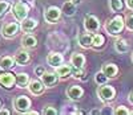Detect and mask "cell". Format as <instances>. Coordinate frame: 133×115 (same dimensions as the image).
<instances>
[{
  "label": "cell",
  "instance_id": "6da1fadb",
  "mask_svg": "<svg viewBox=\"0 0 133 115\" xmlns=\"http://www.w3.org/2000/svg\"><path fill=\"white\" fill-rule=\"evenodd\" d=\"M124 27H125V20L123 19V16H115L113 19L107 21L105 30L110 36H117V34H120L123 32Z\"/></svg>",
  "mask_w": 133,
  "mask_h": 115
},
{
  "label": "cell",
  "instance_id": "7a4b0ae2",
  "mask_svg": "<svg viewBox=\"0 0 133 115\" xmlns=\"http://www.w3.org/2000/svg\"><path fill=\"white\" fill-rule=\"evenodd\" d=\"M97 95L98 98L104 101V102H109V101H113L115 97H116V90L113 86L110 85H100V87L97 89Z\"/></svg>",
  "mask_w": 133,
  "mask_h": 115
},
{
  "label": "cell",
  "instance_id": "3957f363",
  "mask_svg": "<svg viewBox=\"0 0 133 115\" xmlns=\"http://www.w3.org/2000/svg\"><path fill=\"white\" fill-rule=\"evenodd\" d=\"M12 12H14L15 17H16L19 21H23V20L27 19V16H28L29 7H28V4H25V3H23V2H17V3L12 7Z\"/></svg>",
  "mask_w": 133,
  "mask_h": 115
},
{
  "label": "cell",
  "instance_id": "277c9868",
  "mask_svg": "<svg viewBox=\"0 0 133 115\" xmlns=\"http://www.w3.org/2000/svg\"><path fill=\"white\" fill-rule=\"evenodd\" d=\"M84 28L87 32H91V33H96L100 29V21L96 16L93 15H87L84 17Z\"/></svg>",
  "mask_w": 133,
  "mask_h": 115
},
{
  "label": "cell",
  "instance_id": "5b68a950",
  "mask_svg": "<svg viewBox=\"0 0 133 115\" xmlns=\"http://www.w3.org/2000/svg\"><path fill=\"white\" fill-rule=\"evenodd\" d=\"M61 12L63 11L57 7H49L45 12H44V19H45V21H48L49 24H53V22H56L60 19Z\"/></svg>",
  "mask_w": 133,
  "mask_h": 115
},
{
  "label": "cell",
  "instance_id": "8992f818",
  "mask_svg": "<svg viewBox=\"0 0 133 115\" xmlns=\"http://www.w3.org/2000/svg\"><path fill=\"white\" fill-rule=\"evenodd\" d=\"M15 109L19 111V112H27L28 111V109L31 107V99L28 98V97H25V95H20V97H17L16 99H15Z\"/></svg>",
  "mask_w": 133,
  "mask_h": 115
},
{
  "label": "cell",
  "instance_id": "52a82bcc",
  "mask_svg": "<svg viewBox=\"0 0 133 115\" xmlns=\"http://www.w3.org/2000/svg\"><path fill=\"white\" fill-rule=\"evenodd\" d=\"M20 27L21 25H19L17 22H7L5 25H3V28H2V33H3V36H5V37H8V39H11V37H15L16 34H17V32H19V29H20Z\"/></svg>",
  "mask_w": 133,
  "mask_h": 115
},
{
  "label": "cell",
  "instance_id": "ba28073f",
  "mask_svg": "<svg viewBox=\"0 0 133 115\" xmlns=\"http://www.w3.org/2000/svg\"><path fill=\"white\" fill-rule=\"evenodd\" d=\"M40 79L43 81V83L45 85V87H53L59 81V75L56 73H51V72H45L41 77Z\"/></svg>",
  "mask_w": 133,
  "mask_h": 115
},
{
  "label": "cell",
  "instance_id": "9c48e42d",
  "mask_svg": "<svg viewBox=\"0 0 133 115\" xmlns=\"http://www.w3.org/2000/svg\"><path fill=\"white\" fill-rule=\"evenodd\" d=\"M16 83V75L12 73H2L0 74V85L5 89H11Z\"/></svg>",
  "mask_w": 133,
  "mask_h": 115
},
{
  "label": "cell",
  "instance_id": "30bf717a",
  "mask_svg": "<svg viewBox=\"0 0 133 115\" xmlns=\"http://www.w3.org/2000/svg\"><path fill=\"white\" fill-rule=\"evenodd\" d=\"M84 94V90L81 86H77V85H72L71 87H68L66 90V97H68L71 101H79Z\"/></svg>",
  "mask_w": 133,
  "mask_h": 115
},
{
  "label": "cell",
  "instance_id": "8fae6325",
  "mask_svg": "<svg viewBox=\"0 0 133 115\" xmlns=\"http://www.w3.org/2000/svg\"><path fill=\"white\" fill-rule=\"evenodd\" d=\"M44 86L45 85L43 83L41 79H32V81H29V83H28V90L33 95H40L44 91Z\"/></svg>",
  "mask_w": 133,
  "mask_h": 115
},
{
  "label": "cell",
  "instance_id": "7c38bea8",
  "mask_svg": "<svg viewBox=\"0 0 133 115\" xmlns=\"http://www.w3.org/2000/svg\"><path fill=\"white\" fill-rule=\"evenodd\" d=\"M63 62H64V57L60 53H57V52H52L47 57V64L51 65V66H53V67H57Z\"/></svg>",
  "mask_w": 133,
  "mask_h": 115
},
{
  "label": "cell",
  "instance_id": "4fadbf2b",
  "mask_svg": "<svg viewBox=\"0 0 133 115\" xmlns=\"http://www.w3.org/2000/svg\"><path fill=\"white\" fill-rule=\"evenodd\" d=\"M16 64L15 57H11V56H2L0 57V69L3 70H9L12 69Z\"/></svg>",
  "mask_w": 133,
  "mask_h": 115
},
{
  "label": "cell",
  "instance_id": "5bb4252c",
  "mask_svg": "<svg viewBox=\"0 0 133 115\" xmlns=\"http://www.w3.org/2000/svg\"><path fill=\"white\" fill-rule=\"evenodd\" d=\"M79 44H80V47H83L85 49L91 48L92 44H93V36L91 34V32L80 34V36H79Z\"/></svg>",
  "mask_w": 133,
  "mask_h": 115
},
{
  "label": "cell",
  "instance_id": "9a60e30c",
  "mask_svg": "<svg viewBox=\"0 0 133 115\" xmlns=\"http://www.w3.org/2000/svg\"><path fill=\"white\" fill-rule=\"evenodd\" d=\"M101 70L104 72V74H105L108 78H113V77H116L117 73H118V67H117L115 64H105V65H103Z\"/></svg>",
  "mask_w": 133,
  "mask_h": 115
},
{
  "label": "cell",
  "instance_id": "2e32d148",
  "mask_svg": "<svg viewBox=\"0 0 133 115\" xmlns=\"http://www.w3.org/2000/svg\"><path fill=\"white\" fill-rule=\"evenodd\" d=\"M21 45H23L24 48H35L37 45V39L33 36V34H25V36H23V39H21Z\"/></svg>",
  "mask_w": 133,
  "mask_h": 115
},
{
  "label": "cell",
  "instance_id": "e0dca14e",
  "mask_svg": "<svg viewBox=\"0 0 133 115\" xmlns=\"http://www.w3.org/2000/svg\"><path fill=\"white\" fill-rule=\"evenodd\" d=\"M15 60H16V64L19 65H25L29 62L31 57H29V53L25 50H17L15 54Z\"/></svg>",
  "mask_w": 133,
  "mask_h": 115
},
{
  "label": "cell",
  "instance_id": "ac0fdd59",
  "mask_svg": "<svg viewBox=\"0 0 133 115\" xmlns=\"http://www.w3.org/2000/svg\"><path fill=\"white\" fill-rule=\"evenodd\" d=\"M71 64L75 67H84L85 65V57L81 53H73L71 57Z\"/></svg>",
  "mask_w": 133,
  "mask_h": 115
},
{
  "label": "cell",
  "instance_id": "d6986e66",
  "mask_svg": "<svg viewBox=\"0 0 133 115\" xmlns=\"http://www.w3.org/2000/svg\"><path fill=\"white\" fill-rule=\"evenodd\" d=\"M36 27H37V21L35 19L27 17V19H24L23 21H21V29H23L24 32H31V30L35 29Z\"/></svg>",
  "mask_w": 133,
  "mask_h": 115
},
{
  "label": "cell",
  "instance_id": "ffe728a7",
  "mask_svg": "<svg viewBox=\"0 0 133 115\" xmlns=\"http://www.w3.org/2000/svg\"><path fill=\"white\" fill-rule=\"evenodd\" d=\"M56 74L60 77V78H65L72 74V66L71 65H59L56 67Z\"/></svg>",
  "mask_w": 133,
  "mask_h": 115
},
{
  "label": "cell",
  "instance_id": "44dd1931",
  "mask_svg": "<svg viewBox=\"0 0 133 115\" xmlns=\"http://www.w3.org/2000/svg\"><path fill=\"white\" fill-rule=\"evenodd\" d=\"M115 49L118 53H127L129 50V44L124 39H118L115 41Z\"/></svg>",
  "mask_w": 133,
  "mask_h": 115
},
{
  "label": "cell",
  "instance_id": "7402d4cb",
  "mask_svg": "<svg viewBox=\"0 0 133 115\" xmlns=\"http://www.w3.org/2000/svg\"><path fill=\"white\" fill-rule=\"evenodd\" d=\"M29 77L27 73H17L16 74V85L19 87H28Z\"/></svg>",
  "mask_w": 133,
  "mask_h": 115
},
{
  "label": "cell",
  "instance_id": "603a6c76",
  "mask_svg": "<svg viewBox=\"0 0 133 115\" xmlns=\"http://www.w3.org/2000/svg\"><path fill=\"white\" fill-rule=\"evenodd\" d=\"M61 11H63V13H64L65 16L71 17V16H73V15L76 13V5H75L73 2H66V3H64Z\"/></svg>",
  "mask_w": 133,
  "mask_h": 115
},
{
  "label": "cell",
  "instance_id": "cb8c5ba5",
  "mask_svg": "<svg viewBox=\"0 0 133 115\" xmlns=\"http://www.w3.org/2000/svg\"><path fill=\"white\" fill-rule=\"evenodd\" d=\"M109 5L113 12H120L124 8V2L123 0H109Z\"/></svg>",
  "mask_w": 133,
  "mask_h": 115
},
{
  "label": "cell",
  "instance_id": "d4e9b609",
  "mask_svg": "<svg viewBox=\"0 0 133 115\" xmlns=\"http://www.w3.org/2000/svg\"><path fill=\"white\" fill-rule=\"evenodd\" d=\"M104 42H105L104 36H103V34H100V33H97V34H95V36H93V44H92V47L93 48H101L103 45H104Z\"/></svg>",
  "mask_w": 133,
  "mask_h": 115
},
{
  "label": "cell",
  "instance_id": "484cf974",
  "mask_svg": "<svg viewBox=\"0 0 133 115\" xmlns=\"http://www.w3.org/2000/svg\"><path fill=\"white\" fill-rule=\"evenodd\" d=\"M108 77L104 74V72L101 70V72H98V73H96V75H95V82L100 86V85H104V83H107V81H108Z\"/></svg>",
  "mask_w": 133,
  "mask_h": 115
},
{
  "label": "cell",
  "instance_id": "4316f807",
  "mask_svg": "<svg viewBox=\"0 0 133 115\" xmlns=\"http://www.w3.org/2000/svg\"><path fill=\"white\" fill-rule=\"evenodd\" d=\"M72 75L75 78H83V79H85V77H83V75H85L83 67H75V66H72Z\"/></svg>",
  "mask_w": 133,
  "mask_h": 115
},
{
  "label": "cell",
  "instance_id": "83f0119b",
  "mask_svg": "<svg viewBox=\"0 0 133 115\" xmlns=\"http://www.w3.org/2000/svg\"><path fill=\"white\" fill-rule=\"evenodd\" d=\"M11 7V4L8 2H5V0H3V2H0V20H2L5 15V12L8 11V8Z\"/></svg>",
  "mask_w": 133,
  "mask_h": 115
},
{
  "label": "cell",
  "instance_id": "f1b7e54d",
  "mask_svg": "<svg viewBox=\"0 0 133 115\" xmlns=\"http://www.w3.org/2000/svg\"><path fill=\"white\" fill-rule=\"evenodd\" d=\"M129 114H132V111H129L125 106H118L115 110V115H129Z\"/></svg>",
  "mask_w": 133,
  "mask_h": 115
},
{
  "label": "cell",
  "instance_id": "f546056e",
  "mask_svg": "<svg viewBox=\"0 0 133 115\" xmlns=\"http://www.w3.org/2000/svg\"><path fill=\"white\" fill-rule=\"evenodd\" d=\"M125 27L129 30H133V15H128L125 17Z\"/></svg>",
  "mask_w": 133,
  "mask_h": 115
},
{
  "label": "cell",
  "instance_id": "4dcf8cb0",
  "mask_svg": "<svg viewBox=\"0 0 133 115\" xmlns=\"http://www.w3.org/2000/svg\"><path fill=\"white\" fill-rule=\"evenodd\" d=\"M43 114L44 115H56L57 114V110L55 109V107H52V106H48V107H45L43 110Z\"/></svg>",
  "mask_w": 133,
  "mask_h": 115
},
{
  "label": "cell",
  "instance_id": "1f68e13d",
  "mask_svg": "<svg viewBox=\"0 0 133 115\" xmlns=\"http://www.w3.org/2000/svg\"><path fill=\"white\" fill-rule=\"evenodd\" d=\"M44 73H45V69H44L43 66H37V67L35 69V74L39 75V77H41Z\"/></svg>",
  "mask_w": 133,
  "mask_h": 115
},
{
  "label": "cell",
  "instance_id": "d6a6232c",
  "mask_svg": "<svg viewBox=\"0 0 133 115\" xmlns=\"http://www.w3.org/2000/svg\"><path fill=\"white\" fill-rule=\"evenodd\" d=\"M127 5H128V8L133 9V0H127Z\"/></svg>",
  "mask_w": 133,
  "mask_h": 115
},
{
  "label": "cell",
  "instance_id": "836d02e7",
  "mask_svg": "<svg viewBox=\"0 0 133 115\" xmlns=\"http://www.w3.org/2000/svg\"><path fill=\"white\" fill-rule=\"evenodd\" d=\"M11 112L8 111V110H5V109H3V110H0V115H9Z\"/></svg>",
  "mask_w": 133,
  "mask_h": 115
},
{
  "label": "cell",
  "instance_id": "e575fe53",
  "mask_svg": "<svg viewBox=\"0 0 133 115\" xmlns=\"http://www.w3.org/2000/svg\"><path fill=\"white\" fill-rule=\"evenodd\" d=\"M128 99H129V102L132 103V105H133V93H130L129 94V97H128Z\"/></svg>",
  "mask_w": 133,
  "mask_h": 115
},
{
  "label": "cell",
  "instance_id": "d590c367",
  "mask_svg": "<svg viewBox=\"0 0 133 115\" xmlns=\"http://www.w3.org/2000/svg\"><path fill=\"white\" fill-rule=\"evenodd\" d=\"M25 114H35V115H36V114H37V111H27Z\"/></svg>",
  "mask_w": 133,
  "mask_h": 115
},
{
  "label": "cell",
  "instance_id": "8d00e7d4",
  "mask_svg": "<svg viewBox=\"0 0 133 115\" xmlns=\"http://www.w3.org/2000/svg\"><path fill=\"white\" fill-rule=\"evenodd\" d=\"M71 2H73V3L76 4V3H79V0H71Z\"/></svg>",
  "mask_w": 133,
  "mask_h": 115
},
{
  "label": "cell",
  "instance_id": "74e56055",
  "mask_svg": "<svg viewBox=\"0 0 133 115\" xmlns=\"http://www.w3.org/2000/svg\"><path fill=\"white\" fill-rule=\"evenodd\" d=\"M132 61H133V54H132Z\"/></svg>",
  "mask_w": 133,
  "mask_h": 115
},
{
  "label": "cell",
  "instance_id": "f35d334b",
  "mask_svg": "<svg viewBox=\"0 0 133 115\" xmlns=\"http://www.w3.org/2000/svg\"><path fill=\"white\" fill-rule=\"evenodd\" d=\"M0 107H2V102H0Z\"/></svg>",
  "mask_w": 133,
  "mask_h": 115
}]
</instances>
